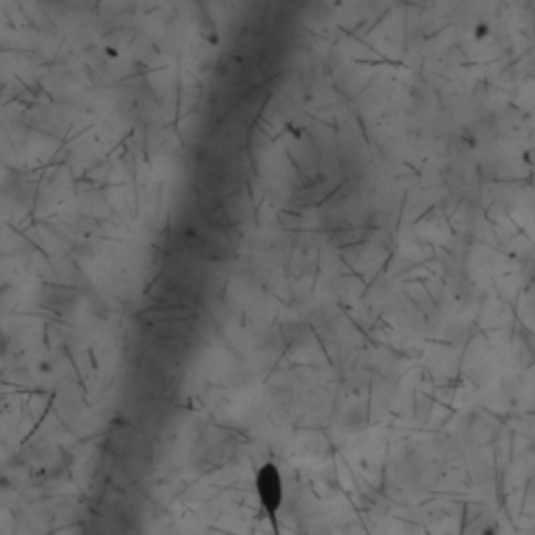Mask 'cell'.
<instances>
[{
    "label": "cell",
    "mask_w": 535,
    "mask_h": 535,
    "mask_svg": "<svg viewBox=\"0 0 535 535\" xmlns=\"http://www.w3.org/2000/svg\"><path fill=\"white\" fill-rule=\"evenodd\" d=\"M258 496L263 510L273 525H276V515L278 510L283 507V498H284V489H283V477L281 471L273 465L266 463L258 473Z\"/></svg>",
    "instance_id": "obj_1"
}]
</instances>
